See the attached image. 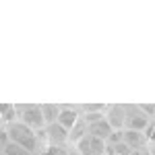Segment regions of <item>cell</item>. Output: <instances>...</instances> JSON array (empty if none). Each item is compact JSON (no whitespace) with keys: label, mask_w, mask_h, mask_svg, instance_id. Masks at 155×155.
Returning <instances> with one entry per match:
<instances>
[{"label":"cell","mask_w":155,"mask_h":155,"mask_svg":"<svg viewBox=\"0 0 155 155\" xmlns=\"http://www.w3.org/2000/svg\"><path fill=\"white\" fill-rule=\"evenodd\" d=\"M4 132H6V137H8V141L15 145H19V147H23L27 153H37L39 151V145H41V134L35 130H31V128H27L25 124L21 122H11V124H6L4 126Z\"/></svg>","instance_id":"1"},{"label":"cell","mask_w":155,"mask_h":155,"mask_svg":"<svg viewBox=\"0 0 155 155\" xmlns=\"http://www.w3.org/2000/svg\"><path fill=\"white\" fill-rule=\"evenodd\" d=\"M17 122L25 124L27 128L41 132L46 128V122L41 116V106H17Z\"/></svg>","instance_id":"2"},{"label":"cell","mask_w":155,"mask_h":155,"mask_svg":"<svg viewBox=\"0 0 155 155\" xmlns=\"http://www.w3.org/2000/svg\"><path fill=\"white\" fill-rule=\"evenodd\" d=\"M74 151H79L81 155H106V143L97 137L85 134L74 143Z\"/></svg>","instance_id":"3"},{"label":"cell","mask_w":155,"mask_h":155,"mask_svg":"<svg viewBox=\"0 0 155 155\" xmlns=\"http://www.w3.org/2000/svg\"><path fill=\"white\" fill-rule=\"evenodd\" d=\"M41 132H46V134H41V139L46 141V145H52V147H66V143H71V139H68V130L62 128L58 122H54V124L46 126Z\"/></svg>","instance_id":"4"},{"label":"cell","mask_w":155,"mask_h":155,"mask_svg":"<svg viewBox=\"0 0 155 155\" xmlns=\"http://www.w3.org/2000/svg\"><path fill=\"white\" fill-rule=\"evenodd\" d=\"M79 120H81V114H79V107L74 106H60V112H58V122L62 128H66V130L71 132L77 124H79Z\"/></svg>","instance_id":"5"},{"label":"cell","mask_w":155,"mask_h":155,"mask_svg":"<svg viewBox=\"0 0 155 155\" xmlns=\"http://www.w3.org/2000/svg\"><path fill=\"white\" fill-rule=\"evenodd\" d=\"M106 122L112 126V130H124V106H110L104 112Z\"/></svg>","instance_id":"6"},{"label":"cell","mask_w":155,"mask_h":155,"mask_svg":"<svg viewBox=\"0 0 155 155\" xmlns=\"http://www.w3.org/2000/svg\"><path fill=\"white\" fill-rule=\"evenodd\" d=\"M122 141L132 149V153L134 151H143V147L149 143L145 132H141V130H122Z\"/></svg>","instance_id":"7"},{"label":"cell","mask_w":155,"mask_h":155,"mask_svg":"<svg viewBox=\"0 0 155 155\" xmlns=\"http://www.w3.org/2000/svg\"><path fill=\"white\" fill-rule=\"evenodd\" d=\"M106 155H132V149L124 141L106 143Z\"/></svg>","instance_id":"8"},{"label":"cell","mask_w":155,"mask_h":155,"mask_svg":"<svg viewBox=\"0 0 155 155\" xmlns=\"http://www.w3.org/2000/svg\"><path fill=\"white\" fill-rule=\"evenodd\" d=\"M58 112H60V106H54V104H46V106H41V116H44V122H46V126L50 124H54L56 120H58Z\"/></svg>","instance_id":"9"},{"label":"cell","mask_w":155,"mask_h":155,"mask_svg":"<svg viewBox=\"0 0 155 155\" xmlns=\"http://www.w3.org/2000/svg\"><path fill=\"white\" fill-rule=\"evenodd\" d=\"M71 149L68 147H52V145H46L44 149H39V155H68Z\"/></svg>","instance_id":"10"},{"label":"cell","mask_w":155,"mask_h":155,"mask_svg":"<svg viewBox=\"0 0 155 155\" xmlns=\"http://www.w3.org/2000/svg\"><path fill=\"white\" fill-rule=\"evenodd\" d=\"M2 126H4V122H2V116H0V128H2Z\"/></svg>","instance_id":"11"}]
</instances>
